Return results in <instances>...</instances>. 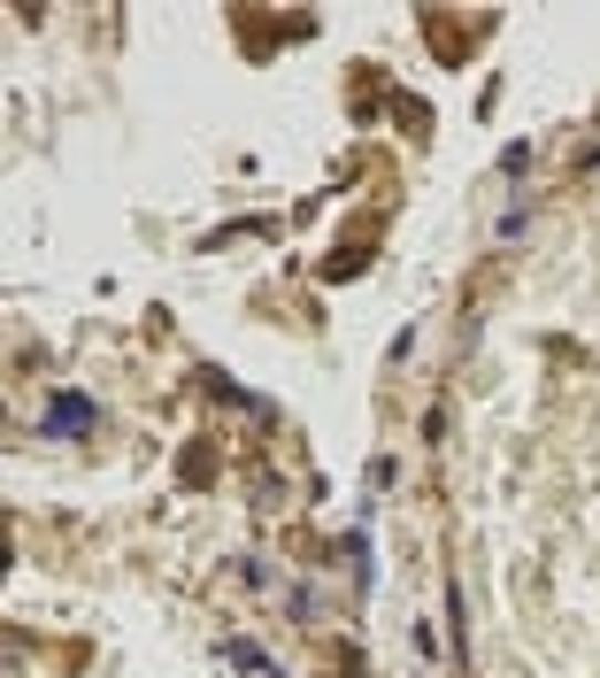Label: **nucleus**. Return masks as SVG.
<instances>
[{
  "label": "nucleus",
  "instance_id": "obj_1",
  "mask_svg": "<svg viewBox=\"0 0 600 678\" xmlns=\"http://www.w3.org/2000/svg\"><path fill=\"white\" fill-rule=\"evenodd\" d=\"M85 424H93V401H85V393H54L46 432H85Z\"/></svg>",
  "mask_w": 600,
  "mask_h": 678
}]
</instances>
